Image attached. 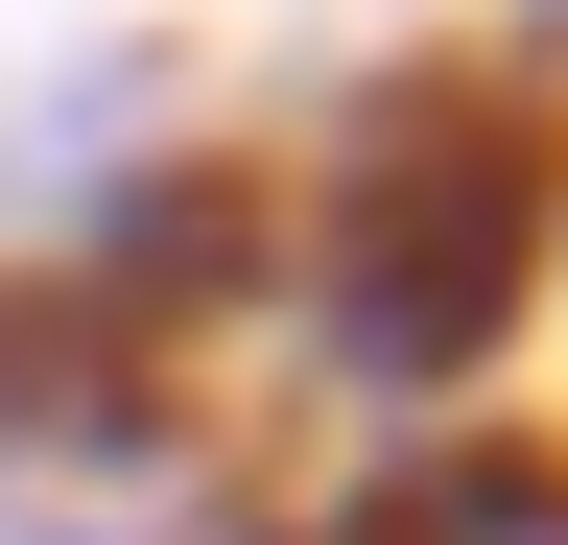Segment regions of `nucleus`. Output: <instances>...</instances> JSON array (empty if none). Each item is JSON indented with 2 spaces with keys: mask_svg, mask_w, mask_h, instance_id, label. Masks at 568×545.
I'll use <instances>...</instances> for the list:
<instances>
[{
  "mask_svg": "<svg viewBox=\"0 0 568 545\" xmlns=\"http://www.w3.org/2000/svg\"><path fill=\"white\" fill-rule=\"evenodd\" d=\"M545 285H568V72H497V48L403 72L332 143V190L284 214V309H308V356L355 403L497 380L545 332Z\"/></svg>",
  "mask_w": 568,
  "mask_h": 545,
  "instance_id": "1",
  "label": "nucleus"
},
{
  "mask_svg": "<svg viewBox=\"0 0 568 545\" xmlns=\"http://www.w3.org/2000/svg\"><path fill=\"white\" fill-rule=\"evenodd\" d=\"M521 24H545V48H568V0H521Z\"/></svg>",
  "mask_w": 568,
  "mask_h": 545,
  "instance_id": "3",
  "label": "nucleus"
},
{
  "mask_svg": "<svg viewBox=\"0 0 568 545\" xmlns=\"http://www.w3.org/2000/svg\"><path fill=\"white\" fill-rule=\"evenodd\" d=\"M332 545H568V451H521V427H426L379 498H332Z\"/></svg>",
  "mask_w": 568,
  "mask_h": 545,
  "instance_id": "2",
  "label": "nucleus"
},
{
  "mask_svg": "<svg viewBox=\"0 0 568 545\" xmlns=\"http://www.w3.org/2000/svg\"><path fill=\"white\" fill-rule=\"evenodd\" d=\"M48 545H119V522H48Z\"/></svg>",
  "mask_w": 568,
  "mask_h": 545,
  "instance_id": "4",
  "label": "nucleus"
}]
</instances>
